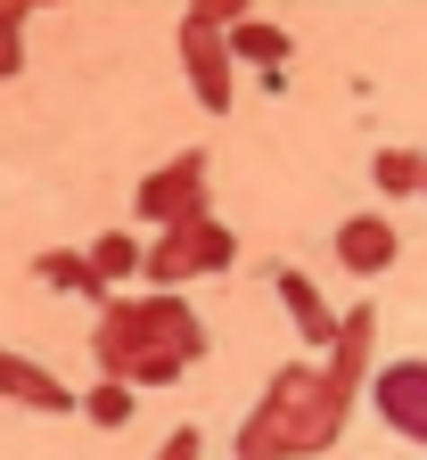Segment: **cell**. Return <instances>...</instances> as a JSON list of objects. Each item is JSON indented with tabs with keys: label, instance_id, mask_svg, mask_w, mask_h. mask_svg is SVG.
I'll return each instance as SVG.
<instances>
[{
	"label": "cell",
	"instance_id": "14",
	"mask_svg": "<svg viewBox=\"0 0 427 460\" xmlns=\"http://www.w3.org/2000/svg\"><path fill=\"white\" fill-rule=\"evenodd\" d=\"M370 172H378V190H387V198H411V190L427 181V156H419V148H378Z\"/></svg>",
	"mask_w": 427,
	"mask_h": 460
},
{
	"label": "cell",
	"instance_id": "12",
	"mask_svg": "<svg viewBox=\"0 0 427 460\" xmlns=\"http://www.w3.org/2000/svg\"><path fill=\"white\" fill-rule=\"evenodd\" d=\"M33 279H41V288H58V296H99V271H91V255H75V247L33 255Z\"/></svg>",
	"mask_w": 427,
	"mask_h": 460
},
{
	"label": "cell",
	"instance_id": "9",
	"mask_svg": "<svg viewBox=\"0 0 427 460\" xmlns=\"http://www.w3.org/2000/svg\"><path fill=\"white\" fill-rule=\"evenodd\" d=\"M271 288H280V305H288V321H296V337H304V345H337L329 305L313 296V279H304L296 263H280V271H271Z\"/></svg>",
	"mask_w": 427,
	"mask_h": 460
},
{
	"label": "cell",
	"instance_id": "6",
	"mask_svg": "<svg viewBox=\"0 0 427 460\" xmlns=\"http://www.w3.org/2000/svg\"><path fill=\"white\" fill-rule=\"evenodd\" d=\"M370 402H378V420L411 444H427V362H387L370 378Z\"/></svg>",
	"mask_w": 427,
	"mask_h": 460
},
{
	"label": "cell",
	"instance_id": "8",
	"mask_svg": "<svg viewBox=\"0 0 427 460\" xmlns=\"http://www.w3.org/2000/svg\"><path fill=\"white\" fill-rule=\"evenodd\" d=\"M337 263L361 271V279L387 271V263H395V222H378V214H345V222H337Z\"/></svg>",
	"mask_w": 427,
	"mask_h": 460
},
{
	"label": "cell",
	"instance_id": "13",
	"mask_svg": "<svg viewBox=\"0 0 427 460\" xmlns=\"http://www.w3.org/2000/svg\"><path fill=\"white\" fill-rule=\"evenodd\" d=\"M91 271H99V288L132 279V271H140V239H132V230H107V239L91 247Z\"/></svg>",
	"mask_w": 427,
	"mask_h": 460
},
{
	"label": "cell",
	"instance_id": "2",
	"mask_svg": "<svg viewBox=\"0 0 427 460\" xmlns=\"http://www.w3.org/2000/svg\"><path fill=\"white\" fill-rule=\"evenodd\" d=\"M345 411H353V402H337L313 362H288L263 386V402L238 420V460H313V452L337 444Z\"/></svg>",
	"mask_w": 427,
	"mask_h": 460
},
{
	"label": "cell",
	"instance_id": "3",
	"mask_svg": "<svg viewBox=\"0 0 427 460\" xmlns=\"http://www.w3.org/2000/svg\"><path fill=\"white\" fill-rule=\"evenodd\" d=\"M238 263V239L230 222H181V230H156V247H140V271H148V296H181L190 271H230Z\"/></svg>",
	"mask_w": 427,
	"mask_h": 460
},
{
	"label": "cell",
	"instance_id": "10",
	"mask_svg": "<svg viewBox=\"0 0 427 460\" xmlns=\"http://www.w3.org/2000/svg\"><path fill=\"white\" fill-rule=\"evenodd\" d=\"M0 394L9 402H33V411H75V394L58 386L41 362H25V354H9V345H0Z\"/></svg>",
	"mask_w": 427,
	"mask_h": 460
},
{
	"label": "cell",
	"instance_id": "18",
	"mask_svg": "<svg viewBox=\"0 0 427 460\" xmlns=\"http://www.w3.org/2000/svg\"><path fill=\"white\" fill-rule=\"evenodd\" d=\"M419 190H427V181H419Z\"/></svg>",
	"mask_w": 427,
	"mask_h": 460
},
{
	"label": "cell",
	"instance_id": "5",
	"mask_svg": "<svg viewBox=\"0 0 427 460\" xmlns=\"http://www.w3.org/2000/svg\"><path fill=\"white\" fill-rule=\"evenodd\" d=\"M140 222L181 230V222H206V148H181L165 172L140 181Z\"/></svg>",
	"mask_w": 427,
	"mask_h": 460
},
{
	"label": "cell",
	"instance_id": "4",
	"mask_svg": "<svg viewBox=\"0 0 427 460\" xmlns=\"http://www.w3.org/2000/svg\"><path fill=\"white\" fill-rule=\"evenodd\" d=\"M222 9H190L181 17V66H190V83H198V107L206 115H230V41H222Z\"/></svg>",
	"mask_w": 427,
	"mask_h": 460
},
{
	"label": "cell",
	"instance_id": "1",
	"mask_svg": "<svg viewBox=\"0 0 427 460\" xmlns=\"http://www.w3.org/2000/svg\"><path fill=\"white\" fill-rule=\"evenodd\" d=\"M206 354V321L190 313V296H115L91 329V362L99 386H173Z\"/></svg>",
	"mask_w": 427,
	"mask_h": 460
},
{
	"label": "cell",
	"instance_id": "7",
	"mask_svg": "<svg viewBox=\"0 0 427 460\" xmlns=\"http://www.w3.org/2000/svg\"><path fill=\"white\" fill-rule=\"evenodd\" d=\"M370 337H378V305H353V313L337 321V345H329V362H321V378H329V394H337V402H353V394H361V370H370Z\"/></svg>",
	"mask_w": 427,
	"mask_h": 460
},
{
	"label": "cell",
	"instance_id": "15",
	"mask_svg": "<svg viewBox=\"0 0 427 460\" xmlns=\"http://www.w3.org/2000/svg\"><path fill=\"white\" fill-rule=\"evenodd\" d=\"M83 420L124 428V420H132V394H124V386H91V394H83Z\"/></svg>",
	"mask_w": 427,
	"mask_h": 460
},
{
	"label": "cell",
	"instance_id": "17",
	"mask_svg": "<svg viewBox=\"0 0 427 460\" xmlns=\"http://www.w3.org/2000/svg\"><path fill=\"white\" fill-rule=\"evenodd\" d=\"M156 460H198V428H173V436H165V452H156Z\"/></svg>",
	"mask_w": 427,
	"mask_h": 460
},
{
	"label": "cell",
	"instance_id": "11",
	"mask_svg": "<svg viewBox=\"0 0 427 460\" xmlns=\"http://www.w3.org/2000/svg\"><path fill=\"white\" fill-rule=\"evenodd\" d=\"M222 41H230V58H255L263 75H280V66H288V33H280V25H263V17H230V25H222Z\"/></svg>",
	"mask_w": 427,
	"mask_h": 460
},
{
	"label": "cell",
	"instance_id": "16",
	"mask_svg": "<svg viewBox=\"0 0 427 460\" xmlns=\"http://www.w3.org/2000/svg\"><path fill=\"white\" fill-rule=\"evenodd\" d=\"M25 66V33H17V9L0 0V75H17Z\"/></svg>",
	"mask_w": 427,
	"mask_h": 460
}]
</instances>
